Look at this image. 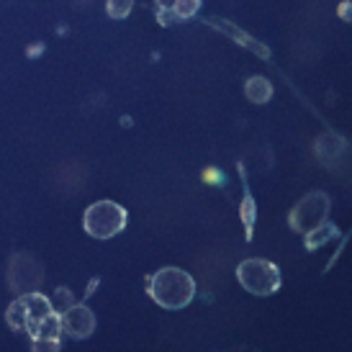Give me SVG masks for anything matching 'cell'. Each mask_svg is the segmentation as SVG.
Returning <instances> with one entry per match:
<instances>
[{
  "label": "cell",
  "mask_w": 352,
  "mask_h": 352,
  "mask_svg": "<svg viewBox=\"0 0 352 352\" xmlns=\"http://www.w3.org/2000/svg\"><path fill=\"white\" fill-rule=\"evenodd\" d=\"M327 211H329V201L327 204H322V206H316V211L311 208V196H306L301 201V204L296 206V211H294V219H291V224L294 226H298L303 232V221L306 219H311L309 221V232H311L314 226H319L324 221V216H327Z\"/></svg>",
  "instance_id": "8992f818"
},
{
  "label": "cell",
  "mask_w": 352,
  "mask_h": 352,
  "mask_svg": "<svg viewBox=\"0 0 352 352\" xmlns=\"http://www.w3.org/2000/svg\"><path fill=\"white\" fill-rule=\"evenodd\" d=\"M149 296L155 298L162 309H183L193 301L196 296V283L193 278L180 270V267H162L149 280Z\"/></svg>",
  "instance_id": "7a4b0ae2"
},
{
  "label": "cell",
  "mask_w": 352,
  "mask_h": 352,
  "mask_svg": "<svg viewBox=\"0 0 352 352\" xmlns=\"http://www.w3.org/2000/svg\"><path fill=\"white\" fill-rule=\"evenodd\" d=\"M198 3H201V0H177L175 3L177 16H183V19H186V16H193L198 8Z\"/></svg>",
  "instance_id": "9c48e42d"
},
{
  "label": "cell",
  "mask_w": 352,
  "mask_h": 352,
  "mask_svg": "<svg viewBox=\"0 0 352 352\" xmlns=\"http://www.w3.org/2000/svg\"><path fill=\"white\" fill-rule=\"evenodd\" d=\"M236 278L254 296H273L280 288V270L267 260H245L236 267Z\"/></svg>",
  "instance_id": "277c9868"
},
{
  "label": "cell",
  "mask_w": 352,
  "mask_h": 352,
  "mask_svg": "<svg viewBox=\"0 0 352 352\" xmlns=\"http://www.w3.org/2000/svg\"><path fill=\"white\" fill-rule=\"evenodd\" d=\"M96 329V316L88 306H67L59 314V332H67L75 340H85Z\"/></svg>",
  "instance_id": "5b68a950"
},
{
  "label": "cell",
  "mask_w": 352,
  "mask_h": 352,
  "mask_svg": "<svg viewBox=\"0 0 352 352\" xmlns=\"http://www.w3.org/2000/svg\"><path fill=\"white\" fill-rule=\"evenodd\" d=\"M270 96H273V85L265 78L247 80V98L252 103H265V100H270Z\"/></svg>",
  "instance_id": "52a82bcc"
},
{
  "label": "cell",
  "mask_w": 352,
  "mask_h": 352,
  "mask_svg": "<svg viewBox=\"0 0 352 352\" xmlns=\"http://www.w3.org/2000/svg\"><path fill=\"white\" fill-rule=\"evenodd\" d=\"M6 319H8L10 329L29 334L36 350H41V347L57 350L59 347V316L54 314L50 298H44L39 294L19 296L8 306Z\"/></svg>",
  "instance_id": "6da1fadb"
},
{
  "label": "cell",
  "mask_w": 352,
  "mask_h": 352,
  "mask_svg": "<svg viewBox=\"0 0 352 352\" xmlns=\"http://www.w3.org/2000/svg\"><path fill=\"white\" fill-rule=\"evenodd\" d=\"M206 180H208V183H219V180H221V175H219V170H206Z\"/></svg>",
  "instance_id": "30bf717a"
},
{
  "label": "cell",
  "mask_w": 352,
  "mask_h": 352,
  "mask_svg": "<svg viewBox=\"0 0 352 352\" xmlns=\"http://www.w3.org/2000/svg\"><path fill=\"white\" fill-rule=\"evenodd\" d=\"M85 232L96 239H111L124 232L126 226V208L113 201H98L85 211Z\"/></svg>",
  "instance_id": "3957f363"
},
{
  "label": "cell",
  "mask_w": 352,
  "mask_h": 352,
  "mask_svg": "<svg viewBox=\"0 0 352 352\" xmlns=\"http://www.w3.org/2000/svg\"><path fill=\"white\" fill-rule=\"evenodd\" d=\"M134 0H108V16L111 19H126Z\"/></svg>",
  "instance_id": "ba28073f"
}]
</instances>
